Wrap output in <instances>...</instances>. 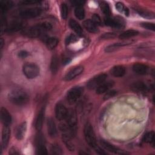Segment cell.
Returning <instances> with one entry per match:
<instances>
[{
  "label": "cell",
  "mask_w": 155,
  "mask_h": 155,
  "mask_svg": "<svg viewBox=\"0 0 155 155\" xmlns=\"http://www.w3.org/2000/svg\"><path fill=\"white\" fill-rule=\"evenodd\" d=\"M84 134L85 139L88 145L93 148L95 151L100 154H105L106 153L97 145L96 136L93 127L90 123H87L84 128Z\"/></svg>",
  "instance_id": "obj_1"
},
{
  "label": "cell",
  "mask_w": 155,
  "mask_h": 155,
  "mask_svg": "<svg viewBox=\"0 0 155 155\" xmlns=\"http://www.w3.org/2000/svg\"><path fill=\"white\" fill-rule=\"evenodd\" d=\"M8 99L10 102L16 105H23L29 101L27 93L22 89H14L8 94Z\"/></svg>",
  "instance_id": "obj_2"
},
{
  "label": "cell",
  "mask_w": 155,
  "mask_h": 155,
  "mask_svg": "<svg viewBox=\"0 0 155 155\" xmlns=\"http://www.w3.org/2000/svg\"><path fill=\"white\" fill-rule=\"evenodd\" d=\"M52 28L51 24L48 22H44L33 25L24 31V34L30 38H36Z\"/></svg>",
  "instance_id": "obj_3"
},
{
  "label": "cell",
  "mask_w": 155,
  "mask_h": 155,
  "mask_svg": "<svg viewBox=\"0 0 155 155\" xmlns=\"http://www.w3.org/2000/svg\"><path fill=\"white\" fill-rule=\"evenodd\" d=\"M60 129L62 132V140L65 144L66 147L70 151H74V146L71 141V137H73L71 134L68 128L67 127L66 124H61Z\"/></svg>",
  "instance_id": "obj_4"
},
{
  "label": "cell",
  "mask_w": 155,
  "mask_h": 155,
  "mask_svg": "<svg viewBox=\"0 0 155 155\" xmlns=\"http://www.w3.org/2000/svg\"><path fill=\"white\" fill-rule=\"evenodd\" d=\"M22 71L24 74L28 79H33L39 74V67L34 63H27L23 65Z\"/></svg>",
  "instance_id": "obj_5"
},
{
  "label": "cell",
  "mask_w": 155,
  "mask_h": 155,
  "mask_svg": "<svg viewBox=\"0 0 155 155\" xmlns=\"http://www.w3.org/2000/svg\"><path fill=\"white\" fill-rule=\"evenodd\" d=\"M67 126L72 136H74L77 131V117L75 112L73 110L68 111L66 117Z\"/></svg>",
  "instance_id": "obj_6"
},
{
  "label": "cell",
  "mask_w": 155,
  "mask_h": 155,
  "mask_svg": "<svg viewBox=\"0 0 155 155\" xmlns=\"http://www.w3.org/2000/svg\"><path fill=\"white\" fill-rule=\"evenodd\" d=\"M84 91V88L82 87H74L71 88L67 93V100L71 104H74L81 97Z\"/></svg>",
  "instance_id": "obj_7"
},
{
  "label": "cell",
  "mask_w": 155,
  "mask_h": 155,
  "mask_svg": "<svg viewBox=\"0 0 155 155\" xmlns=\"http://www.w3.org/2000/svg\"><path fill=\"white\" fill-rule=\"evenodd\" d=\"M107 77V75L104 73L98 74L89 80L87 84V86L89 89L96 88L105 81Z\"/></svg>",
  "instance_id": "obj_8"
},
{
  "label": "cell",
  "mask_w": 155,
  "mask_h": 155,
  "mask_svg": "<svg viewBox=\"0 0 155 155\" xmlns=\"http://www.w3.org/2000/svg\"><path fill=\"white\" fill-rule=\"evenodd\" d=\"M41 9L38 7L29 8L21 10L19 15L21 17L24 18H32L39 16L41 13Z\"/></svg>",
  "instance_id": "obj_9"
},
{
  "label": "cell",
  "mask_w": 155,
  "mask_h": 155,
  "mask_svg": "<svg viewBox=\"0 0 155 155\" xmlns=\"http://www.w3.org/2000/svg\"><path fill=\"white\" fill-rule=\"evenodd\" d=\"M104 22L106 25L116 28H121L125 25V21L122 18L119 17H115L114 18H107L105 19Z\"/></svg>",
  "instance_id": "obj_10"
},
{
  "label": "cell",
  "mask_w": 155,
  "mask_h": 155,
  "mask_svg": "<svg viewBox=\"0 0 155 155\" xmlns=\"http://www.w3.org/2000/svg\"><path fill=\"white\" fill-rule=\"evenodd\" d=\"M68 111L67 108L62 103H58L55 107V115L57 119L62 120L66 119Z\"/></svg>",
  "instance_id": "obj_11"
},
{
  "label": "cell",
  "mask_w": 155,
  "mask_h": 155,
  "mask_svg": "<svg viewBox=\"0 0 155 155\" xmlns=\"http://www.w3.org/2000/svg\"><path fill=\"white\" fill-rule=\"evenodd\" d=\"M131 89L136 93H145L148 91L149 87L145 82L142 81H137L131 84Z\"/></svg>",
  "instance_id": "obj_12"
},
{
  "label": "cell",
  "mask_w": 155,
  "mask_h": 155,
  "mask_svg": "<svg viewBox=\"0 0 155 155\" xmlns=\"http://www.w3.org/2000/svg\"><path fill=\"white\" fill-rule=\"evenodd\" d=\"M100 143H101V145H102V147L106 150L111 152V153H114V154H127L126 152L124 151L123 150L119 149V148L115 147L114 145L111 144L110 143L105 141V140H101L100 141Z\"/></svg>",
  "instance_id": "obj_13"
},
{
  "label": "cell",
  "mask_w": 155,
  "mask_h": 155,
  "mask_svg": "<svg viewBox=\"0 0 155 155\" xmlns=\"http://www.w3.org/2000/svg\"><path fill=\"white\" fill-rule=\"evenodd\" d=\"M84 71V67L82 66H77L76 67H74L73 68L71 69L70 71H68L67 74H65L64 77V79L65 81H71L73 79H74L76 77L80 75Z\"/></svg>",
  "instance_id": "obj_14"
},
{
  "label": "cell",
  "mask_w": 155,
  "mask_h": 155,
  "mask_svg": "<svg viewBox=\"0 0 155 155\" xmlns=\"http://www.w3.org/2000/svg\"><path fill=\"white\" fill-rule=\"evenodd\" d=\"M36 153L38 154H47V151L44 144V139L41 134H39L36 139Z\"/></svg>",
  "instance_id": "obj_15"
},
{
  "label": "cell",
  "mask_w": 155,
  "mask_h": 155,
  "mask_svg": "<svg viewBox=\"0 0 155 155\" xmlns=\"http://www.w3.org/2000/svg\"><path fill=\"white\" fill-rule=\"evenodd\" d=\"M10 137V129L8 126H4L2 132V149H5L8 143Z\"/></svg>",
  "instance_id": "obj_16"
},
{
  "label": "cell",
  "mask_w": 155,
  "mask_h": 155,
  "mask_svg": "<svg viewBox=\"0 0 155 155\" xmlns=\"http://www.w3.org/2000/svg\"><path fill=\"white\" fill-rule=\"evenodd\" d=\"M22 27H23V23L22 21L15 20L10 22V24L7 25L5 29L7 32L12 33V32H15L19 30L22 28Z\"/></svg>",
  "instance_id": "obj_17"
},
{
  "label": "cell",
  "mask_w": 155,
  "mask_h": 155,
  "mask_svg": "<svg viewBox=\"0 0 155 155\" xmlns=\"http://www.w3.org/2000/svg\"><path fill=\"white\" fill-rule=\"evenodd\" d=\"M133 70L134 72L139 75H145L148 73L149 70V67L141 63L134 64L133 66Z\"/></svg>",
  "instance_id": "obj_18"
},
{
  "label": "cell",
  "mask_w": 155,
  "mask_h": 155,
  "mask_svg": "<svg viewBox=\"0 0 155 155\" xmlns=\"http://www.w3.org/2000/svg\"><path fill=\"white\" fill-rule=\"evenodd\" d=\"M1 119L4 126H9L12 122V117L9 112L4 107L1 108Z\"/></svg>",
  "instance_id": "obj_19"
},
{
  "label": "cell",
  "mask_w": 155,
  "mask_h": 155,
  "mask_svg": "<svg viewBox=\"0 0 155 155\" xmlns=\"http://www.w3.org/2000/svg\"><path fill=\"white\" fill-rule=\"evenodd\" d=\"M47 131L50 137H54L56 136L57 129L56 124L51 118H49L47 120Z\"/></svg>",
  "instance_id": "obj_20"
},
{
  "label": "cell",
  "mask_w": 155,
  "mask_h": 155,
  "mask_svg": "<svg viewBox=\"0 0 155 155\" xmlns=\"http://www.w3.org/2000/svg\"><path fill=\"white\" fill-rule=\"evenodd\" d=\"M113 85V81H107L103 82L101 85H100L98 87L96 88V93L101 94L104 93H106L109 89Z\"/></svg>",
  "instance_id": "obj_21"
},
{
  "label": "cell",
  "mask_w": 155,
  "mask_h": 155,
  "mask_svg": "<svg viewBox=\"0 0 155 155\" xmlns=\"http://www.w3.org/2000/svg\"><path fill=\"white\" fill-rule=\"evenodd\" d=\"M83 25L84 28L90 33H97L98 31V28L97 25L90 19H87L84 21Z\"/></svg>",
  "instance_id": "obj_22"
},
{
  "label": "cell",
  "mask_w": 155,
  "mask_h": 155,
  "mask_svg": "<svg viewBox=\"0 0 155 155\" xmlns=\"http://www.w3.org/2000/svg\"><path fill=\"white\" fill-rule=\"evenodd\" d=\"M27 130V123L24 122L21 123L18 127L16 131V137L18 140H22Z\"/></svg>",
  "instance_id": "obj_23"
},
{
  "label": "cell",
  "mask_w": 155,
  "mask_h": 155,
  "mask_svg": "<svg viewBox=\"0 0 155 155\" xmlns=\"http://www.w3.org/2000/svg\"><path fill=\"white\" fill-rule=\"evenodd\" d=\"M110 73L114 77H122L125 73V69L122 65H117L111 68Z\"/></svg>",
  "instance_id": "obj_24"
},
{
  "label": "cell",
  "mask_w": 155,
  "mask_h": 155,
  "mask_svg": "<svg viewBox=\"0 0 155 155\" xmlns=\"http://www.w3.org/2000/svg\"><path fill=\"white\" fill-rule=\"evenodd\" d=\"M69 25L71 28L79 36H81L83 35V30L81 26L78 22L74 19H70L69 21Z\"/></svg>",
  "instance_id": "obj_25"
},
{
  "label": "cell",
  "mask_w": 155,
  "mask_h": 155,
  "mask_svg": "<svg viewBox=\"0 0 155 155\" xmlns=\"http://www.w3.org/2000/svg\"><path fill=\"white\" fill-rule=\"evenodd\" d=\"M44 119V109L42 108L39 113L38 114V116L36 119V123H35V127L36 130H40L42 128L43 121Z\"/></svg>",
  "instance_id": "obj_26"
},
{
  "label": "cell",
  "mask_w": 155,
  "mask_h": 155,
  "mask_svg": "<svg viewBox=\"0 0 155 155\" xmlns=\"http://www.w3.org/2000/svg\"><path fill=\"white\" fill-rule=\"evenodd\" d=\"M154 131H150L147 132L143 137L142 140L145 142L150 143V145L154 146Z\"/></svg>",
  "instance_id": "obj_27"
},
{
  "label": "cell",
  "mask_w": 155,
  "mask_h": 155,
  "mask_svg": "<svg viewBox=\"0 0 155 155\" xmlns=\"http://www.w3.org/2000/svg\"><path fill=\"white\" fill-rule=\"evenodd\" d=\"M139 34V32L137 30H128L122 33H121L119 35V38L122 39H128L130 38H132L133 36H135Z\"/></svg>",
  "instance_id": "obj_28"
},
{
  "label": "cell",
  "mask_w": 155,
  "mask_h": 155,
  "mask_svg": "<svg viewBox=\"0 0 155 155\" xmlns=\"http://www.w3.org/2000/svg\"><path fill=\"white\" fill-rule=\"evenodd\" d=\"M58 44V40L56 38L50 37L48 38L45 41V44L47 47L50 50L54 49Z\"/></svg>",
  "instance_id": "obj_29"
},
{
  "label": "cell",
  "mask_w": 155,
  "mask_h": 155,
  "mask_svg": "<svg viewBox=\"0 0 155 155\" xmlns=\"http://www.w3.org/2000/svg\"><path fill=\"white\" fill-rule=\"evenodd\" d=\"M13 6V2L11 1L3 0L0 1V10L2 13L6 12Z\"/></svg>",
  "instance_id": "obj_30"
},
{
  "label": "cell",
  "mask_w": 155,
  "mask_h": 155,
  "mask_svg": "<svg viewBox=\"0 0 155 155\" xmlns=\"http://www.w3.org/2000/svg\"><path fill=\"white\" fill-rule=\"evenodd\" d=\"M74 15L78 19L80 20L83 19L85 17V11L84 8L82 6L76 7L74 10Z\"/></svg>",
  "instance_id": "obj_31"
},
{
  "label": "cell",
  "mask_w": 155,
  "mask_h": 155,
  "mask_svg": "<svg viewBox=\"0 0 155 155\" xmlns=\"http://www.w3.org/2000/svg\"><path fill=\"white\" fill-rule=\"evenodd\" d=\"M127 44H129L128 42H120V43H115L113 45H110L109 46H108L106 49H105V51L107 52H111V51H113L115 50H116L117 48H119L122 46H124V45H126Z\"/></svg>",
  "instance_id": "obj_32"
},
{
  "label": "cell",
  "mask_w": 155,
  "mask_h": 155,
  "mask_svg": "<svg viewBox=\"0 0 155 155\" xmlns=\"http://www.w3.org/2000/svg\"><path fill=\"white\" fill-rule=\"evenodd\" d=\"M58 59L56 56H54L51 61L50 70L53 73H56L58 69Z\"/></svg>",
  "instance_id": "obj_33"
},
{
  "label": "cell",
  "mask_w": 155,
  "mask_h": 155,
  "mask_svg": "<svg viewBox=\"0 0 155 155\" xmlns=\"http://www.w3.org/2000/svg\"><path fill=\"white\" fill-rule=\"evenodd\" d=\"M116 8L119 12L124 13L125 15L128 16L129 14V11L127 7H125L123 3L120 2H117L116 4Z\"/></svg>",
  "instance_id": "obj_34"
},
{
  "label": "cell",
  "mask_w": 155,
  "mask_h": 155,
  "mask_svg": "<svg viewBox=\"0 0 155 155\" xmlns=\"http://www.w3.org/2000/svg\"><path fill=\"white\" fill-rule=\"evenodd\" d=\"M100 6H101V10L102 11V12L107 16H110L111 12H110V8L109 5H108V4L105 2H101L100 4Z\"/></svg>",
  "instance_id": "obj_35"
},
{
  "label": "cell",
  "mask_w": 155,
  "mask_h": 155,
  "mask_svg": "<svg viewBox=\"0 0 155 155\" xmlns=\"http://www.w3.org/2000/svg\"><path fill=\"white\" fill-rule=\"evenodd\" d=\"M137 12L139 13V14L143 16V18H154V13L151 12H149V11H147V10H138Z\"/></svg>",
  "instance_id": "obj_36"
},
{
  "label": "cell",
  "mask_w": 155,
  "mask_h": 155,
  "mask_svg": "<svg viewBox=\"0 0 155 155\" xmlns=\"http://www.w3.org/2000/svg\"><path fill=\"white\" fill-rule=\"evenodd\" d=\"M68 7L65 3H62L61 6V15L62 18L65 19L68 16Z\"/></svg>",
  "instance_id": "obj_37"
},
{
  "label": "cell",
  "mask_w": 155,
  "mask_h": 155,
  "mask_svg": "<svg viewBox=\"0 0 155 155\" xmlns=\"http://www.w3.org/2000/svg\"><path fill=\"white\" fill-rule=\"evenodd\" d=\"M50 151L53 154H61L62 153V149L58 144H53L51 146Z\"/></svg>",
  "instance_id": "obj_38"
},
{
  "label": "cell",
  "mask_w": 155,
  "mask_h": 155,
  "mask_svg": "<svg viewBox=\"0 0 155 155\" xmlns=\"http://www.w3.org/2000/svg\"><path fill=\"white\" fill-rule=\"evenodd\" d=\"M141 26L146 29L148 30H150L152 31H154L155 30V25L153 23H151V22H142L141 23Z\"/></svg>",
  "instance_id": "obj_39"
},
{
  "label": "cell",
  "mask_w": 155,
  "mask_h": 155,
  "mask_svg": "<svg viewBox=\"0 0 155 155\" xmlns=\"http://www.w3.org/2000/svg\"><path fill=\"white\" fill-rule=\"evenodd\" d=\"M96 25H101L102 24V21L100 16L97 14H94L92 16L91 20Z\"/></svg>",
  "instance_id": "obj_40"
},
{
  "label": "cell",
  "mask_w": 155,
  "mask_h": 155,
  "mask_svg": "<svg viewBox=\"0 0 155 155\" xmlns=\"http://www.w3.org/2000/svg\"><path fill=\"white\" fill-rule=\"evenodd\" d=\"M77 41V38L74 35H69L66 40H65V43L67 44H70V43H72V42H74L75 41Z\"/></svg>",
  "instance_id": "obj_41"
},
{
  "label": "cell",
  "mask_w": 155,
  "mask_h": 155,
  "mask_svg": "<svg viewBox=\"0 0 155 155\" xmlns=\"http://www.w3.org/2000/svg\"><path fill=\"white\" fill-rule=\"evenodd\" d=\"M39 2V1H36V0H25V1H22L21 2V3L22 4H36Z\"/></svg>",
  "instance_id": "obj_42"
},
{
  "label": "cell",
  "mask_w": 155,
  "mask_h": 155,
  "mask_svg": "<svg viewBox=\"0 0 155 155\" xmlns=\"http://www.w3.org/2000/svg\"><path fill=\"white\" fill-rule=\"evenodd\" d=\"M115 94H116V92L114 91H113V90L112 91H107L106 94L105 95V98L108 99V98L114 96Z\"/></svg>",
  "instance_id": "obj_43"
},
{
  "label": "cell",
  "mask_w": 155,
  "mask_h": 155,
  "mask_svg": "<svg viewBox=\"0 0 155 155\" xmlns=\"http://www.w3.org/2000/svg\"><path fill=\"white\" fill-rule=\"evenodd\" d=\"M84 1H71V3L73 4L74 5H76V7H79V6H82V5H83L84 4Z\"/></svg>",
  "instance_id": "obj_44"
},
{
  "label": "cell",
  "mask_w": 155,
  "mask_h": 155,
  "mask_svg": "<svg viewBox=\"0 0 155 155\" xmlns=\"http://www.w3.org/2000/svg\"><path fill=\"white\" fill-rule=\"evenodd\" d=\"M114 36H115V35L114 33H105L102 37V38H104V39H109V38L114 37Z\"/></svg>",
  "instance_id": "obj_45"
},
{
  "label": "cell",
  "mask_w": 155,
  "mask_h": 155,
  "mask_svg": "<svg viewBox=\"0 0 155 155\" xmlns=\"http://www.w3.org/2000/svg\"><path fill=\"white\" fill-rule=\"evenodd\" d=\"M28 53L26 51H21L19 53V56L21 57V58H25L28 56Z\"/></svg>",
  "instance_id": "obj_46"
},
{
  "label": "cell",
  "mask_w": 155,
  "mask_h": 155,
  "mask_svg": "<svg viewBox=\"0 0 155 155\" xmlns=\"http://www.w3.org/2000/svg\"><path fill=\"white\" fill-rule=\"evenodd\" d=\"M9 153L10 154H19V153L17 151V150H16L15 148H12L10 150Z\"/></svg>",
  "instance_id": "obj_47"
},
{
  "label": "cell",
  "mask_w": 155,
  "mask_h": 155,
  "mask_svg": "<svg viewBox=\"0 0 155 155\" xmlns=\"http://www.w3.org/2000/svg\"><path fill=\"white\" fill-rule=\"evenodd\" d=\"M3 45H4V41H3V39L1 38V41H0V47H1V49L2 48Z\"/></svg>",
  "instance_id": "obj_48"
}]
</instances>
